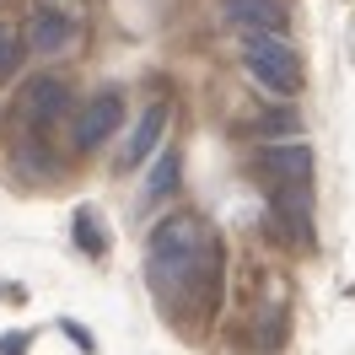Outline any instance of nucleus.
<instances>
[{"instance_id": "12", "label": "nucleus", "mask_w": 355, "mask_h": 355, "mask_svg": "<svg viewBox=\"0 0 355 355\" xmlns=\"http://www.w3.org/2000/svg\"><path fill=\"white\" fill-rule=\"evenodd\" d=\"M76 237H81V248L103 253V232H97V221H92V216H76Z\"/></svg>"}, {"instance_id": "8", "label": "nucleus", "mask_w": 355, "mask_h": 355, "mask_svg": "<svg viewBox=\"0 0 355 355\" xmlns=\"http://www.w3.org/2000/svg\"><path fill=\"white\" fill-rule=\"evenodd\" d=\"M259 173H264V183H312L307 140H275V146H259Z\"/></svg>"}, {"instance_id": "2", "label": "nucleus", "mask_w": 355, "mask_h": 355, "mask_svg": "<svg viewBox=\"0 0 355 355\" xmlns=\"http://www.w3.org/2000/svg\"><path fill=\"white\" fill-rule=\"evenodd\" d=\"M243 70L259 92L280 97V103L302 92V54L280 33H243Z\"/></svg>"}, {"instance_id": "1", "label": "nucleus", "mask_w": 355, "mask_h": 355, "mask_svg": "<svg viewBox=\"0 0 355 355\" xmlns=\"http://www.w3.org/2000/svg\"><path fill=\"white\" fill-rule=\"evenodd\" d=\"M221 275H226V253L194 210H178V216L151 226L146 280L156 286V296H173L183 312L200 318L221 302Z\"/></svg>"}, {"instance_id": "6", "label": "nucleus", "mask_w": 355, "mask_h": 355, "mask_svg": "<svg viewBox=\"0 0 355 355\" xmlns=\"http://www.w3.org/2000/svg\"><path fill=\"white\" fill-rule=\"evenodd\" d=\"M269 210L291 243H312V183H269Z\"/></svg>"}, {"instance_id": "3", "label": "nucleus", "mask_w": 355, "mask_h": 355, "mask_svg": "<svg viewBox=\"0 0 355 355\" xmlns=\"http://www.w3.org/2000/svg\"><path fill=\"white\" fill-rule=\"evenodd\" d=\"M22 38H27V54L54 60V54L76 49V38H81V17H76V11H65V6H54V0H38V6L27 11Z\"/></svg>"}, {"instance_id": "7", "label": "nucleus", "mask_w": 355, "mask_h": 355, "mask_svg": "<svg viewBox=\"0 0 355 355\" xmlns=\"http://www.w3.org/2000/svg\"><path fill=\"white\" fill-rule=\"evenodd\" d=\"M226 27H237V33H291V6L286 0H226L221 6Z\"/></svg>"}, {"instance_id": "11", "label": "nucleus", "mask_w": 355, "mask_h": 355, "mask_svg": "<svg viewBox=\"0 0 355 355\" xmlns=\"http://www.w3.org/2000/svg\"><path fill=\"white\" fill-rule=\"evenodd\" d=\"M167 189H178V151H156V167L146 178V200H162Z\"/></svg>"}, {"instance_id": "9", "label": "nucleus", "mask_w": 355, "mask_h": 355, "mask_svg": "<svg viewBox=\"0 0 355 355\" xmlns=\"http://www.w3.org/2000/svg\"><path fill=\"white\" fill-rule=\"evenodd\" d=\"M162 130H167V103H151V108L135 119V130H130V140H124V167H140V162H151L156 156V146H162Z\"/></svg>"}, {"instance_id": "4", "label": "nucleus", "mask_w": 355, "mask_h": 355, "mask_svg": "<svg viewBox=\"0 0 355 355\" xmlns=\"http://www.w3.org/2000/svg\"><path fill=\"white\" fill-rule=\"evenodd\" d=\"M17 113H22L27 124L49 130V124H60V119L76 113V92H70L65 76H33L22 87V97H17Z\"/></svg>"}, {"instance_id": "10", "label": "nucleus", "mask_w": 355, "mask_h": 355, "mask_svg": "<svg viewBox=\"0 0 355 355\" xmlns=\"http://www.w3.org/2000/svg\"><path fill=\"white\" fill-rule=\"evenodd\" d=\"M22 60H27V38L11 22H0V81H11L22 70Z\"/></svg>"}, {"instance_id": "5", "label": "nucleus", "mask_w": 355, "mask_h": 355, "mask_svg": "<svg viewBox=\"0 0 355 355\" xmlns=\"http://www.w3.org/2000/svg\"><path fill=\"white\" fill-rule=\"evenodd\" d=\"M124 124V97L113 87H103L97 97H87V108H76V130H70V140H76V151H97V146H108V135Z\"/></svg>"}]
</instances>
